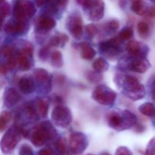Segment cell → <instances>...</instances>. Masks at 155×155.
Segmentation results:
<instances>
[{
	"mask_svg": "<svg viewBox=\"0 0 155 155\" xmlns=\"http://www.w3.org/2000/svg\"><path fill=\"white\" fill-rule=\"evenodd\" d=\"M55 130L49 122L41 123L33 131L31 137V141L35 146L40 147L43 145L48 140L55 136Z\"/></svg>",
	"mask_w": 155,
	"mask_h": 155,
	"instance_id": "6da1fadb",
	"label": "cell"
},
{
	"mask_svg": "<svg viewBox=\"0 0 155 155\" xmlns=\"http://www.w3.org/2000/svg\"><path fill=\"white\" fill-rule=\"evenodd\" d=\"M124 89L128 92L127 96L133 100L143 98L145 91L144 86L139 83L136 78L131 75L126 76L124 79Z\"/></svg>",
	"mask_w": 155,
	"mask_h": 155,
	"instance_id": "7a4b0ae2",
	"label": "cell"
},
{
	"mask_svg": "<svg viewBox=\"0 0 155 155\" xmlns=\"http://www.w3.org/2000/svg\"><path fill=\"white\" fill-rule=\"evenodd\" d=\"M116 97V93L105 85H99L92 93V98L102 105L112 104Z\"/></svg>",
	"mask_w": 155,
	"mask_h": 155,
	"instance_id": "3957f363",
	"label": "cell"
},
{
	"mask_svg": "<svg viewBox=\"0 0 155 155\" xmlns=\"http://www.w3.org/2000/svg\"><path fill=\"white\" fill-rule=\"evenodd\" d=\"M51 117L57 126L63 128L68 127L72 121L71 110L63 105H58L54 108Z\"/></svg>",
	"mask_w": 155,
	"mask_h": 155,
	"instance_id": "277c9868",
	"label": "cell"
},
{
	"mask_svg": "<svg viewBox=\"0 0 155 155\" xmlns=\"http://www.w3.org/2000/svg\"><path fill=\"white\" fill-rule=\"evenodd\" d=\"M20 135L21 134L20 132L19 128H12L8 131L1 141L2 150L5 153L13 150L19 141Z\"/></svg>",
	"mask_w": 155,
	"mask_h": 155,
	"instance_id": "5b68a950",
	"label": "cell"
},
{
	"mask_svg": "<svg viewBox=\"0 0 155 155\" xmlns=\"http://www.w3.org/2000/svg\"><path fill=\"white\" fill-rule=\"evenodd\" d=\"M86 138L83 134L80 132L71 135L70 138V147L71 151L76 154L81 153L86 148Z\"/></svg>",
	"mask_w": 155,
	"mask_h": 155,
	"instance_id": "8992f818",
	"label": "cell"
},
{
	"mask_svg": "<svg viewBox=\"0 0 155 155\" xmlns=\"http://www.w3.org/2000/svg\"><path fill=\"white\" fill-rule=\"evenodd\" d=\"M69 30L75 38L80 39L83 34V21L80 16H74L69 22Z\"/></svg>",
	"mask_w": 155,
	"mask_h": 155,
	"instance_id": "52a82bcc",
	"label": "cell"
},
{
	"mask_svg": "<svg viewBox=\"0 0 155 155\" xmlns=\"http://www.w3.org/2000/svg\"><path fill=\"white\" fill-rule=\"evenodd\" d=\"M20 99H21V97H20L19 94L14 88H8L5 92V104L8 107L16 104L19 101Z\"/></svg>",
	"mask_w": 155,
	"mask_h": 155,
	"instance_id": "ba28073f",
	"label": "cell"
},
{
	"mask_svg": "<svg viewBox=\"0 0 155 155\" xmlns=\"http://www.w3.org/2000/svg\"><path fill=\"white\" fill-rule=\"evenodd\" d=\"M107 122L110 127L115 129H120L121 126H124V116H121L117 112H110L107 115Z\"/></svg>",
	"mask_w": 155,
	"mask_h": 155,
	"instance_id": "9c48e42d",
	"label": "cell"
},
{
	"mask_svg": "<svg viewBox=\"0 0 155 155\" xmlns=\"http://www.w3.org/2000/svg\"><path fill=\"white\" fill-rule=\"evenodd\" d=\"M18 86L20 90L24 94L32 93L35 89V84L31 78L27 77H23L18 81Z\"/></svg>",
	"mask_w": 155,
	"mask_h": 155,
	"instance_id": "30bf717a",
	"label": "cell"
},
{
	"mask_svg": "<svg viewBox=\"0 0 155 155\" xmlns=\"http://www.w3.org/2000/svg\"><path fill=\"white\" fill-rule=\"evenodd\" d=\"M80 48H81L82 58L86 60H90L93 59L96 55V51L88 43H80Z\"/></svg>",
	"mask_w": 155,
	"mask_h": 155,
	"instance_id": "8fae6325",
	"label": "cell"
},
{
	"mask_svg": "<svg viewBox=\"0 0 155 155\" xmlns=\"http://www.w3.org/2000/svg\"><path fill=\"white\" fill-rule=\"evenodd\" d=\"M129 69L135 72L144 73L148 69V65L142 59H136L129 65Z\"/></svg>",
	"mask_w": 155,
	"mask_h": 155,
	"instance_id": "7c38bea8",
	"label": "cell"
},
{
	"mask_svg": "<svg viewBox=\"0 0 155 155\" xmlns=\"http://www.w3.org/2000/svg\"><path fill=\"white\" fill-rule=\"evenodd\" d=\"M56 25V21L48 16L42 15L39 18V26L42 30H49L54 28Z\"/></svg>",
	"mask_w": 155,
	"mask_h": 155,
	"instance_id": "4fadbf2b",
	"label": "cell"
},
{
	"mask_svg": "<svg viewBox=\"0 0 155 155\" xmlns=\"http://www.w3.org/2000/svg\"><path fill=\"white\" fill-rule=\"evenodd\" d=\"M68 40H69V37H68V35L63 34V33L55 35V36H53V37L49 40L48 46H64V45Z\"/></svg>",
	"mask_w": 155,
	"mask_h": 155,
	"instance_id": "5bb4252c",
	"label": "cell"
},
{
	"mask_svg": "<svg viewBox=\"0 0 155 155\" xmlns=\"http://www.w3.org/2000/svg\"><path fill=\"white\" fill-rule=\"evenodd\" d=\"M127 52L133 56H139L141 53L140 45L136 40H130L126 46Z\"/></svg>",
	"mask_w": 155,
	"mask_h": 155,
	"instance_id": "9a60e30c",
	"label": "cell"
},
{
	"mask_svg": "<svg viewBox=\"0 0 155 155\" xmlns=\"http://www.w3.org/2000/svg\"><path fill=\"white\" fill-rule=\"evenodd\" d=\"M92 67L95 71L100 73L107 71L108 68V64L106 62L105 59H102V58H98L93 62Z\"/></svg>",
	"mask_w": 155,
	"mask_h": 155,
	"instance_id": "2e32d148",
	"label": "cell"
},
{
	"mask_svg": "<svg viewBox=\"0 0 155 155\" xmlns=\"http://www.w3.org/2000/svg\"><path fill=\"white\" fill-rule=\"evenodd\" d=\"M33 76H34V78L40 84L45 83L48 79V73L47 72L46 70L43 68L35 69L33 71Z\"/></svg>",
	"mask_w": 155,
	"mask_h": 155,
	"instance_id": "e0dca14e",
	"label": "cell"
},
{
	"mask_svg": "<svg viewBox=\"0 0 155 155\" xmlns=\"http://www.w3.org/2000/svg\"><path fill=\"white\" fill-rule=\"evenodd\" d=\"M139 112L147 116H154L155 115V106L151 103H145L139 106Z\"/></svg>",
	"mask_w": 155,
	"mask_h": 155,
	"instance_id": "ac0fdd59",
	"label": "cell"
},
{
	"mask_svg": "<svg viewBox=\"0 0 155 155\" xmlns=\"http://www.w3.org/2000/svg\"><path fill=\"white\" fill-rule=\"evenodd\" d=\"M23 9L24 17L26 18H31L36 13V8L32 2L26 1L23 2Z\"/></svg>",
	"mask_w": 155,
	"mask_h": 155,
	"instance_id": "d6986e66",
	"label": "cell"
},
{
	"mask_svg": "<svg viewBox=\"0 0 155 155\" xmlns=\"http://www.w3.org/2000/svg\"><path fill=\"white\" fill-rule=\"evenodd\" d=\"M17 60H18V63L21 70L27 71V70L30 69L31 67V63H30V59H28V56H25L22 53H20L18 55Z\"/></svg>",
	"mask_w": 155,
	"mask_h": 155,
	"instance_id": "ffe728a7",
	"label": "cell"
},
{
	"mask_svg": "<svg viewBox=\"0 0 155 155\" xmlns=\"http://www.w3.org/2000/svg\"><path fill=\"white\" fill-rule=\"evenodd\" d=\"M131 9L133 10V12H135V13H136L137 15H145L147 12L146 8L145 7V5L143 4L142 0L133 2Z\"/></svg>",
	"mask_w": 155,
	"mask_h": 155,
	"instance_id": "44dd1931",
	"label": "cell"
},
{
	"mask_svg": "<svg viewBox=\"0 0 155 155\" xmlns=\"http://www.w3.org/2000/svg\"><path fill=\"white\" fill-rule=\"evenodd\" d=\"M37 107L40 115L44 118H45L48 115V106L46 102L39 99L37 100Z\"/></svg>",
	"mask_w": 155,
	"mask_h": 155,
	"instance_id": "7402d4cb",
	"label": "cell"
},
{
	"mask_svg": "<svg viewBox=\"0 0 155 155\" xmlns=\"http://www.w3.org/2000/svg\"><path fill=\"white\" fill-rule=\"evenodd\" d=\"M15 17L18 21H21L24 18V9H23V2L18 1L15 8Z\"/></svg>",
	"mask_w": 155,
	"mask_h": 155,
	"instance_id": "603a6c76",
	"label": "cell"
},
{
	"mask_svg": "<svg viewBox=\"0 0 155 155\" xmlns=\"http://www.w3.org/2000/svg\"><path fill=\"white\" fill-rule=\"evenodd\" d=\"M55 148L59 155H64L66 151V141L63 138H59L55 143Z\"/></svg>",
	"mask_w": 155,
	"mask_h": 155,
	"instance_id": "cb8c5ba5",
	"label": "cell"
},
{
	"mask_svg": "<svg viewBox=\"0 0 155 155\" xmlns=\"http://www.w3.org/2000/svg\"><path fill=\"white\" fill-rule=\"evenodd\" d=\"M52 64L54 66L60 67L62 65V55L59 51H54L51 53Z\"/></svg>",
	"mask_w": 155,
	"mask_h": 155,
	"instance_id": "d4e9b609",
	"label": "cell"
},
{
	"mask_svg": "<svg viewBox=\"0 0 155 155\" xmlns=\"http://www.w3.org/2000/svg\"><path fill=\"white\" fill-rule=\"evenodd\" d=\"M133 30L132 27H126L124 30L120 31L119 33V37L120 40H129L133 36Z\"/></svg>",
	"mask_w": 155,
	"mask_h": 155,
	"instance_id": "484cf974",
	"label": "cell"
},
{
	"mask_svg": "<svg viewBox=\"0 0 155 155\" xmlns=\"http://www.w3.org/2000/svg\"><path fill=\"white\" fill-rule=\"evenodd\" d=\"M138 31L142 36H145L149 32V25L145 21H140L137 26Z\"/></svg>",
	"mask_w": 155,
	"mask_h": 155,
	"instance_id": "4316f807",
	"label": "cell"
},
{
	"mask_svg": "<svg viewBox=\"0 0 155 155\" xmlns=\"http://www.w3.org/2000/svg\"><path fill=\"white\" fill-rule=\"evenodd\" d=\"M87 78L91 82H98L99 81L101 80V75L99 74V72H97V71H89L87 74Z\"/></svg>",
	"mask_w": 155,
	"mask_h": 155,
	"instance_id": "83f0119b",
	"label": "cell"
},
{
	"mask_svg": "<svg viewBox=\"0 0 155 155\" xmlns=\"http://www.w3.org/2000/svg\"><path fill=\"white\" fill-rule=\"evenodd\" d=\"M26 29V24L24 21H19L15 24V30H14V33H24V30Z\"/></svg>",
	"mask_w": 155,
	"mask_h": 155,
	"instance_id": "f1b7e54d",
	"label": "cell"
},
{
	"mask_svg": "<svg viewBox=\"0 0 155 155\" xmlns=\"http://www.w3.org/2000/svg\"><path fill=\"white\" fill-rule=\"evenodd\" d=\"M19 155H33L31 147L28 144H24L21 146L19 151Z\"/></svg>",
	"mask_w": 155,
	"mask_h": 155,
	"instance_id": "f546056e",
	"label": "cell"
},
{
	"mask_svg": "<svg viewBox=\"0 0 155 155\" xmlns=\"http://www.w3.org/2000/svg\"><path fill=\"white\" fill-rule=\"evenodd\" d=\"M86 31L90 37H93L97 33V27L93 24H89L86 26Z\"/></svg>",
	"mask_w": 155,
	"mask_h": 155,
	"instance_id": "4dcf8cb0",
	"label": "cell"
},
{
	"mask_svg": "<svg viewBox=\"0 0 155 155\" xmlns=\"http://www.w3.org/2000/svg\"><path fill=\"white\" fill-rule=\"evenodd\" d=\"M0 53H1L2 55H3L4 56H6V57L8 58L9 56H13L14 55V50L13 49L11 46H5L2 47V49L0 50Z\"/></svg>",
	"mask_w": 155,
	"mask_h": 155,
	"instance_id": "1f68e13d",
	"label": "cell"
},
{
	"mask_svg": "<svg viewBox=\"0 0 155 155\" xmlns=\"http://www.w3.org/2000/svg\"><path fill=\"white\" fill-rule=\"evenodd\" d=\"M0 13L2 16H7L10 14V6L8 3H5L0 6Z\"/></svg>",
	"mask_w": 155,
	"mask_h": 155,
	"instance_id": "d6a6232c",
	"label": "cell"
},
{
	"mask_svg": "<svg viewBox=\"0 0 155 155\" xmlns=\"http://www.w3.org/2000/svg\"><path fill=\"white\" fill-rule=\"evenodd\" d=\"M147 155H155V138H153L148 144Z\"/></svg>",
	"mask_w": 155,
	"mask_h": 155,
	"instance_id": "836d02e7",
	"label": "cell"
},
{
	"mask_svg": "<svg viewBox=\"0 0 155 155\" xmlns=\"http://www.w3.org/2000/svg\"><path fill=\"white\" fill-rule=\"evenodd\" d=\"M17 59H15V56H11L8 58V61H7V67L10 69H13L15 66H16V63H17Z\"/></svg>",
	"mask_w": 155,
	"mask_h": 155,
	"instance_id": "e575fe53",
	"label": "cell"
},
{
	"mask_svg": "<svg viewBox=\"0 0 155 155\" xmlns=\"http://www.w3.org/2000/svg\"><path fill=\"white\" fill-rule=\"evenodd\" d=\"M116 155H133L131 151L125 147H120L117 150Z\"/></svg>",
	"mask_w": 155,
	"mask_h": 155,
	"instance_id": "d590c367",
	"label": "cell"
},
{
	"mask_svg": "<svg viewBox=\"0 0 155 155\" xmlns=\"http://www.w3.org/2000/svg\"><path fill=\"white\" fill-rule=\"evenodd\" d=\"M27 112L30 118L37 119V116H36V111H35V109L33 108V106H32V105H28V106H27Z\"/></svg>",
	"mask_w": 155,
	"mask_h": 155,
	"instance_id": "8d00e7d4",
	"label": "cell"
},
{
	"mask_svg": "<svg viewBox=\"0 0 155 155\" xmlns=\"http://www.w3.org/2000/svg\"><path fill=\"white\" fill-rule=\"evenodd\" d=\"M33 47L30 46H24V48H23L22 53H21L27 56H32V55H33Z\"/></svg>",
	"mask_w": 155,
	"mask_h": 155,
	"instance_id": "74e56055",
	"label": "cell"
},
{
	"mask_svg": "<svg viewBox=\"0 0 155 155\" xmlns=\"http://www.w3.org/2000/svg\"><path fill=\"white\" fill-rule=\"evenodd\" d=\"M0 117L1 118H2L3 119L6 120V121L8 122L9 121L11 120V119H12V114H11L10 112H8V111H2V112L0 113Z\"/></svg>",
	"mask_w": 155,
	"mask_h": 155,
	"instance_id": "f35d334b",
	"label": "cell"
},
{
	"mask_svg": "<svg viewBox=\"0 0 155 155\" xmlns=\"http://www.w3.org/2000/svg\"><path fill=\"white\" fill-rule=\"evenodd\" d=\"M108 27L110 30H117L120 27V24L117 20H112V21H110V22H109Z\"/></svg>",
	"mask_w": 155,
	"mask_h": 155,
	"instance_id": "ab89813d",
	"label": "cell"
},
{
	"mask_svg": "<svg viewBox=\"0 0 155 155\" xmlns=\"http://www.w3.org/2000/svg\"><path fill=\"white\" fill-rule=\"evenodd\" d=\"M5 30L7 31L8 33H14V30H15V24L12 23H8L5 27Z\"/></svg>",
	"mask_w": 155,
	"mask_h": 155,
	"instance_id": "60d3db41",
	"label": "cell"
},
{
	"mask_svg": "<svg viewBox=\"0 0 155 155\" xmlns=\"http://www.w3.org/2000/svg\"><path fill=\"white\" fill-rule=\"evenodd\" d=\"M48 48H50V47L48 46ZM48 48H42V50H40V52H39V55L42 54L41 58H42V59H45V58H46L47 56H48Z\"/></svg>",
	"mask_w": 155,
	"mask_h": 155,
	"instance_id": "b9f144b4",
	"label": "cell"
},
{
	"mask_svg": "<svg viewBox=\"0 0 155 155\" xmlns=\"http://www.w3.org/2000/svg\"><path fill=\"white\" fill-rule=\"evenodd\" d=\"M8 124V122L6 120L3 119L2 118L0 117V131H3L5 129L6 126Z\"/></svg>",
	"mask_w": 155,
	"mask_h": 155,
	"instance_id": "7bdbcfd3",
	"label": "cell"
},
{
	"mask_svg": "<svg viewBox=\"0 0 155 155\" xmlns=\"http://www.w3.org/2000/svg\"><path fill=\"white\" fill-rule=\"evenodd\" d=\"M38 155H52L51 154V151L49 149H42L39 150Z\"/></svg>",
	"mask_w": 155,
	"mask_h": 155,
	"instance_id": "ee69618b",
	"label": "cell"
},
{
	"mask_svg": "<svg viewBox=\"0 0 155 155\" xmlns=\"http://www.w3.org/2000/svg\"><path fill=\"white\" fill-rule=\"evenodd\" d=\"M7 72V66L4 64H0V74H5Z\"/></svg>",
	"mask_w": 155,
	"mask_h": 155,
	"instance_id": "f6af8a7d",
	"label": "cell"
},
{
	"mask_svg": "<svg viewBox=\"0 0 155 155\" xmlns=\"http://www.w3.org/2000/svg\"><path fill=\"white\" fill-rule=\"evenodd\" d=\"M48 1H49V0H36V5L39 6V7H41V6L45 5L46 2H48Z\"/></svg>",
	"mask_w": 155,
	"mask_h": 155,
	"instance_id": "bcb514c9",
	"label": "cell"
},
{
	"mask_svg": "<svg viewBox=\"0 0 155 155\" xmlns=\"http://www.w3.org/2000/svg\"><path fill=\"white\" fill-rule=\"evenodd\" d=\"M144 129H145V128H144V126H142V125H140V124H137L136 126V131L138 132H142L144 131Z\"/></svg>",
	"mask_w": 155,
	"mask_h": 155,
	"instance_id": "7dc6e473",
	"label": "cell"
},
{
	"mask_svg": "<svg viewBox=\"0 0 155 155\" xmlns=\"http://www.w3.org/2000/svg\"><path fill=\"white\" fill-rule=\"evenodd\" d=\"M149 14L150 15H151V16L155 17V7L151 8V9H150L149 11Z\"/></svg>",
	"mask_w": 155,
	"mask_h": 155,
	"instance_id": "c3c4849f",
	"label": "cell"
},
{
	"mask_svg": "<svg viewBox=\"0 0 155 155\" xmlns=\"http://www.w3.org/2000/svg\"><path fill=\"white\" fill-rule=\"evenodd\" d=\"M85 1H86V0H77V2H78L79 4H80V5H83V4H84Z\"/></svg>",
	"mask_w": 155,
	"mask_h": 155,
	"instance_id": "681fc988",
	"label": "cell"
},
{
	"mask_svg": "<svg viewBox=\"0 0 155 155\" xmlns=\"http://www.w3.org/2000/svg\"><path fill=\"white\" fill-rule=\"evenodd\" d=\"M2 17L0 15V28H1L2 27Z\"/></svg>",
	"mask_w": 155,
	"mask_h": 155,
	"instance_id": "f907efd6",
	"label": "cell"
},
{
	"mask_svg": "<svg viewBox=\"0 0 155 155\" xmlns=\"http://www.w3.org/2000/svg\"><path fill=\"white\" fill-rule=\"evenodd\" d=\"M102 155H110V153H106V152H105V153H102Z\"/></svg>",
	"mask_w": 155,
	"mask_h": 155,
	"instance_id": "816d5d0a",
	"label": "cell"
},
{
	"mask_svg": "<svg viewBox=\"0 0 155 155\" xmlns=\"http://www.w3.org/2000/svg\"><path fill=\"white\" fill-rule=\"evenodd\" d=\"M3 1H4V0H0V3H2V2Z\"/></svg>",
	"mask_w": 155,
	"mask_h": 155,
	"instance_id": "f5cc1de1",
	"label": "cell"
},
{
	"mask_svg": "<svg viewBox=\"0 0 155 155\" xmlns=\"http://www.w3.org/2000/svg\"><path fill=\"white\" fill-rule=\"evenodd\" d=\"M133 2H135V1H139V0H132Z\"/></svg>",
	"mask_w": 155,
	"mask_h": 155,
	"instance_id": "db71d44e",
	"label": "cell"
},
{
	"mask_svg": "<svg viewBox=\"0 0 155 155\" xmlns=\"http://www.w3.org/2000/svg\"><path fill=\"white\" fill-rule=\"evenodd\" d=\"M87 155H93V154H87Z\"/></svg>",
	"mask_w": 155,
	"mask_h": 155,
	"instance_id": "11a10c76",
	"label": "cell"
}]
</instances>
